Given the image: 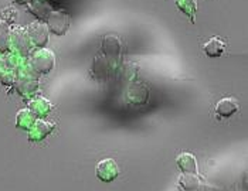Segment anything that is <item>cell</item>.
Instances as JSON below:
<instances>
[{
	"label": "cell",
	"instance_id": "1",
	"mask_svg": "<svg viewBox=\"0 0 248 191\" xmlns=\"http://www.w3.org/2000/svg\"><path fill=\"white\" fill-rule=\"evenodd\" d=\"M54 54L50 50L41 48L31 57V68L38 74H48L54 67Z\"/></svg>",
	"mask_w": 248,
	"mask_h": 191
},
{
	"label": "cell",
	"instance_id": "2",
	"mask_svg": "<svg viewBox=\"0 0 248 191\" xmlns=\"http://www.w3.org/2000/svg\"><path fill=\"white\" fill-rule=\"evenodd\" d=\"M46 21L48 26V31L54 33L56 36H64L70 29V16L61 10L50 12Z\"/></svg>",
	"mask_w": 248,
	"mask_h": 191
},
{
	"label": "cell",
	"instance_id": "3",
	"mask_svg": "<svg viewBox=\"0 0 248 191\" xmlns=\"http://www.w3.org/2000/svg\"><path fill=\"white\" fill-rule=\"evenodd\" d=\"M10 44H12L13 50L16 53H19L20 56H23V57L29 56L30 48H31V41L24 29L16 27L10 31Z\"/></svg>",
	"mask_w": 248,
	"mask_h": 191
},
{
	"label": "cell",
	"instance_id": "4",
	"mask_svg": "<svg viewBox=\"0 0 248 191\" xmlns=\"http://www.w3.org/2000/svg\"><path fill=\"white\" fill-rule=\"evenodd\" d=\"M27 36L36 47H44L48 41V27L41 21H34L27 27Z\"/></svg>",
	"mask_w": 248,
	"mask_h": 191
},
{
	"label": "cell",
	"instance_id": "5",
	"mask_svg": "<svg viewBox=\"0 0 248 191\" xmlns=\"http://www.w3.org/2000/svg\"><path fill=\"white\" fill-rule=\"evenodd\" d=\"M118 174H119L118 164L115 163V160H112V159H105V160L99 162L98 166H96V177L104 183L114 181L115 178L118 177Z\"/></svg>",
	"mask_w": 248,
	"mask_h": 191
},
{
	"label": "cell",
	"instance_id": "6",
	"mask_svg": "<svg viewBox=\"0 0 248 191\" xmlns=\"http://www.w3.org/2000/svg\"><path fill=\"white\" fill-rule=\"evenodd\" d=\"M54 129V126L48 122L44 120H36L34 125L30 128V139L31 140H43L44 137H47L51 133V131Z\"/></svg>",
	"mask_w": 248,
	"mask_h": 191
},
{
	"label": "cell",
	"instance_id": "7",
	"mask_svg": "<svg viewBox=\"0 0 248 191\" xmlns=\"http://www.w3.org/2000/svg\"><path fill=\"white\" fill-rule=\"evenodd\" d=\"M237 111H238V103L232 98H224V99H221L217 103V106H216L217 115H220L223 118H230V116H232V115L235 114Z\"/></svg>",
	"mask_w": 248,
	"mask_h": 191
},
{
	"label": "cell",
	"instance_id": "8",
	"mask_svg": "<svg viewBox=\"0 0 248 191\" xmlns=\"http://www.w3.org/2000/svg\"><path fill=\"white\" fill-rule=\"evenodd\" d=\"M177 166L182 170V173H190V174H196L197 172V163L194 156L190 153H182L177 157Z\"/></svg>",
	"mask_w": 248,
	"mask_h": 191
},
{
	"label": "cell",
	"instance_id": "9",
	"mask_svg": "<svg viewBox=\"0 0 248 191\" xmlns=\"http://www.w3.org/2000/svg\"><path fill=\"white\" fill-rule=\"evenodd\" d=\"M102 50L109 57L118 56L119 51H121V41H119V38L115 37V36H107V37L104 38V41H102Z\"/></svg>",
	"mask_w": 248,
	"mask_h": 191
},
{
	"label": "cell",
	"instance_id": "10",
	"mask_svg": "<svg viewBox=\"0 0 248 191\" xmlns=\"http://www.w3.org/2000/svg\"><path fill=\"white\" fill-rule=\"evenodd\" d=\"M224 48H226L224 41H221L217 37L211 38L210 41H207L204 45V51L209 57H220L224 53Z\"/></svg>",
	"mask_w": 248,
	"mask_h": 191
},
{
	"label": "cell",
	"instance_id": "11",
	"mask_svg": "<svg viewBox=\"0 0 248 191\" xmlns=\"http://www.w3.org/2000/svg\"><path fill=\"white\" fill-rule=\"evenodd\" d=\"M17 89L20 94L23 95H29L33 94L37 89V79H34L33 76H23L17 81Z\"/></svg>",
	"mask_w": 248,
	"mask_h": 191
},
{
	"label": "cell",
	"instance_id": "12",
	"mask_svg": "<svg viewBox=\"0 0 248 191\" xmlns=\"http://www.w3.org/2000/svg\"><path fill=\"white\" fill-rule=\"evenodd\" d=\"M179 184L185 191H194L199 189V178L196 177V174H190V173H183L179 177Z\"/></svg>",
	"mask_w": 248,
	"mask_h": 191
},
{
	"label": "cell",
	"instance_id": "13",
	"mask_svg": "<svg viewBox=\"0 0 248 191\" xmlns=\"http://www.w3.org/2000/svg\"><path fill=\"white\" fill-rule=\"evenodd\" d=\"M50 108H51V105L43 98H38V99H34V101L30 102V112L34 115L36 118L48 114Z\"/></svg>",
	"mask_w": 248,
	"mask_h": 191
},
{
	"label": "cell",
	"instance_id": "14",
	"mask_svg": "<svg viewBox=\"0 0 248 191\" xmlns=\"http://www.w3.org/2000/svg\"><path fill=\"white\" fill-rule=\"evenodd\" d=\"M30 10H31V13L36 15V17L40 20H47L48 15H50V9H48L47 3L43 1V0H31Z\"/></svg>",
	"mask_w": 248,
	"mask_h": 191
},
{
	"label": "cell",
	"instance_id": "15",
	"mask_svg": "<svg viewBox=\"0 0 248 191\" xmlns=\"http://www.w3.org/2000/svg\"><path fill=\"white\" fill-rule=\"evenodd\" d=\"M36 120H37L36 116L31 114L29 109H23L17 115V126L21 128V129H30L34 125Z\"/></svg>",
	"mask_w": 248,
	"mask_h": 191
},
{
	"label": "cell",
	"instance_id": "16",
	"mask_svg": "<svg viewBox=\"0 0 248 191\" xmlns=\"http://www.w3.org/2000/svg\"><path fill=\"white\" fill-rule=\"evenodd\" d=\"M10 47V31L6 23L0 21V53L7 51Z\"/></svg>",
	"mask_w": 248,
	"mask_h": 191
},
{
	"label": "cell",
	"instance_id": "17",
	"mask_svg": "<svg viewBox=\"0 0 248 191\" xmlns=\"http://www.w3.org/2000/svg\"><path fill=\"white\" fill-rule=\"evenodd\" d=\"M176 4H177V7H179L183 13H186L190 19L194 17V12H196V1H194V0H177Z\"/></svg>",
	"mask_w": 248,
	"mask_h": 191
},
{
	"label": "cell",
	"instance_id": "18",
	"mask_svg": "<svg viewBox=\"0 0 248 191\" xmlns=\"http://www.w3.org/2000/svg\"><path fill=\"white\" fill-rule=\"evenodd\" d=\"M16 3H19V4H27V3H30L31 0H15Z\"/></svg>",
	"mask_w": 248,
	"mask_h": 191
},
{
	"label": "cell",
	"instance_id": "19",
	"mask_svg": "<svg viewBox=\"0 0 248 191\" xmlns=\"http://www.w3.org/2000/svg\"><path fill=\"white\" fill-rule=\"evenodd\" d=\"M1 75H3V68L0 67V78H1Z\"/></svg>",
	"mask_w": 248,
	"mask_h": 191
}]
</instances>
